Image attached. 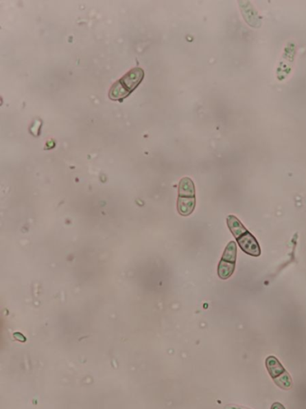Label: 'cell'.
<instances>
[{
    "label": "cell",
    "mask_w": 306,
    "mask_h": 409,
    "mask_svg": "<svg viewBox=\"0 0 306 409\" xmlns=\"http://www.w3.org/2000/svg\"><path fill=\"white\" fill-rule=\"evenodd\" d=\"M196 207V190L193 181L190 177H183L179 184V196L177 208L182 216H189Z\"/></svg>",
    "instance_id": "obj_3"
},
{
    "label": "cell",
    "mask_w": 306,
    "mask_h": 409,
    "mask_svg": "<svg viewBox=\"0 0 306 409\" xmlns=\"http://www.w3.org/2000/svg\"><path fill=\"white\" fill-rule=\"evenodd\" d=\"M228 225L242 250L253 257L261 254L260 246L255 236L251 234L241 221L233 215L228 216Z\"/></svg>",
    "instance_id": "obj_1"
},
{
    "label": "cell",
    "mask_w": 306,
    "mask_h": 409,
    "mask_svg": "<svg viewBox=\"0 0 306 409\" xmlns=\"http://www.w3.org/2000/svg\"><path fill=\"white\" fill-rule=\"evenodd\" d=\"M237 248L235 241H231L225 249L220 261L218 275L221 279H228L233 274L235 269Z\"/></svg>",
    "instance_id": "obj_5"
},
{
    "label": "cell",
    "mask_w": 306,
    "mask_h": 409,
    "mask_svg": "<svg viewBox=\"0 0 306 409\" xmlns=\"http://www.w3.org/2000/svg\"><path fill=\"white\" fill-rule=\"evenodd\" d=\"M145 72L141 68L136 67L127 73L111 88L110 98L113 100L122 102L130 96L144 78Z\"/></svg>",
    "instance_id": "obj_2"
},
{
    "label": "cell",
    "mask_w": 306,
    "mask_h": 409,
    "mask_svg": "<svg viewBox=\"0 0 306 409\" xmlns=\"http://www.w3.org/2000/svg\"><path fill=\"white\" fill-rule=\"evenodd\" d=\"M271 409H285V407L281 405V404L277 402L274 403Z\"/></svg>",
    "instance_id": "obj_6"
},
{
    "label": "cell",
    "mask_w": 306,
    "mask_h": 409,
    "mask_svg": "<svg viewBox=\"0 0 306 409\" xmlns=\"http://www.w3.org/2000/svg\"><path fill=\"white\" fill-rule=\"evenodd\" d=\"M266 366L271 377L277 386L285 390L292 387V380L287 371H285L283 364L274 357H269L266 359Z\"/></svg>",
    "instance_id": "obj_4"
}]
</instances>
